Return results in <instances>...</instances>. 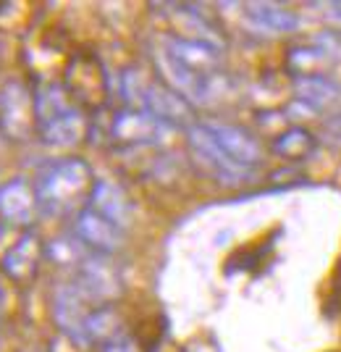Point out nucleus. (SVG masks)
<instances>
[{
  "instance_id": "nucleus-1",
  "label": "nucleus",
  "mask_w": 341,
  "mask_h": 352,
  "mask_svg": "<svg viewBox=\"0 0 341 352\" xmlns=\"http://www.w3.org/2000/svg\"><path fill=\"white\" fill-rule=\"evenodd\" d=\"M24 190L19 182H11L5 187H0V213L14 223H21L30 213V203H21L24 197H19V192Z\"/></svg>"
},
{
  "instance_id": "nucleus-2",
  "label": "nucleus",
  "mask_w": 341,
  "mask_h": 352,
  "mask_svg": "<svg viewBox=\"0 0 341 352\" xmlns=\"http://www.w3.org/2000/svg\"><path fill=\"white\" fill-rule=\"evenodd\" d=\"M0 302H3V292H0Z\"/></svg>"
}]
</instances>
